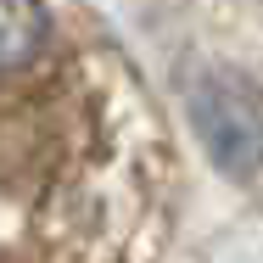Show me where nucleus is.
<instances>
[{"label": "nucleus", "instance_id": "1", "mask_svg": "<svg viewBox=\"0 0 263 263\" xmlns=\"http://www.w3.org/2000/svg\"><path fill=\"white\" fill-rule=\"evenodd\" d=\"M191 123L224 174L247 179L263 168V90L247 73H230V67L202 73L191 84Z\"/></svg>", "mask_w": 263, "mask_h": 263}, {"label": "nucleus", "instance_id": "2", "mask_svg": "<svg viewBox=\"0 0 263 263\" xmlns=\"http://www.w3.org/2000/svg\"><path fill=\"white\" fill-rule=\"evenodd\" d=\"M51 40V17L40 0H0V79L34 67Z\"/></svg>", "mask_w": 263, "mask_h": 263}]
</instances>
